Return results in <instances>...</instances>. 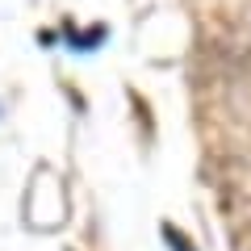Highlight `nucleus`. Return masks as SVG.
<instances>
[{"mask_svg": "<svg viewBox=\"0 0 251 251\" xmlns=\"http://www.w3.org/2000/svg\"><path fill=\"white\" fill-rule=\"evenodd\" d=\"M209 59L230 75H251V42L243 34H209L205 38Z\"/></svg>", "mask_w": 251, "mask_h": 251, "instance_id": "obj_1", "label": "nucleus"}]
</instances>
